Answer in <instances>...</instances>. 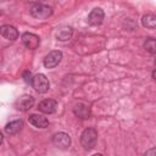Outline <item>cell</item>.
Masks as SVG:
<instances>
[{"instance_id": "19", "label": "cell", "mask_w": 156, "mask_h": 156, "mask_svg": "<svg viewBox=\"0 0 156 156\" xmlns=\"http://www.w3.org/2000/svg\"><path fill=\"white\" fill-rule=\"evenodd\" d=\"M152 78H154V79L156 80V69H155V71L152 72Z\"/></svg>"}, {"instance_id": "4", "label": "cell", "mask_w": 156, "mask_h": 156, "mask_svg": "<svg viewBox=\"0 0 156 156\" xmlns=\"http://www.w3.org/2000/svg\"><path fill=\"white\" fill-rule=\"evenodd\" d=\"M52 144L61 149V150H66L71 145V136L67 134V133H63V132H60V133H56L54 136H52Z\"/></svg>"}, {"instance_id": "11", "label": "cell", "mask_w": 156, "mask_h": 156, "mask_svg": "<svg viewBox=\"0 0 156 156\" xmlns=\"http://www.w3.org/2000/svg\"><path fill=\"white\" fill-rule=\"evenodd\" d=\"M73 112L77 117L82 118V119H87L90 117V107L83 102H79L74 107H73Z\"/></svg>"}, {"instance_id": "13", "label": "cell", "mask_w": 156, "mask_h": 156, "mask_svg": "<svg viewBox=\"0 0 156 156\" xmlns=\"http://www.w3.org/2000/svg\"><path fill=\"white\" fill-rule=\"evenodd\" d=\"M22 128H23V121L16 119V121H12L5 126V132L9 135H15V134L20 133L22 130Z\"/></svg>"}, {"instance_id": "10", "label": "cell", "mask_w": 156, "mask_h": 156, "mask_svg": "<svg viewBox=\"0 0 156 156\" xmlns=\"http://www.w3.org/2000/svg\"><path fill=\"white\" fill-rule=\"evenodd\" d=\"M0 33H1V35H2L5 39L11 40V41H13V40H16V39L18 38V30H17L13 26H10V24H4V26H1Z\"/></svg>"}, {"instance_id": "20", "label": "cell", "mask_w": 156, "mask_h": 156, "mask_svg": "<svg viewBox=\"0 0 156 156\" xmlns=\"http://www.w3.org/2000/svg\"><path fill=\"white\" fill-rule=\"evenodd\" d=\"M155 65H156V58H155Z\"/></svg>"}, {"instance_id": "6", "label": "cell", "mask_w": 156, "mask_h": 156, "mask_svg": "<svg viewBox=\"0 0 156 156\" xmlns=\"http://www.w3.org/2000/svg\"><path fill=\"white\" fill-rule=\"evenodd\" d=\"M21 39H22V43L24 44V46L30 50H35L40 44V38L33 33H23Z\"/></svg>"}, {"instance_id": "3", "label": "cell", "mask_w": 156, "mask_h": 156, "mask_svg": "<svg viewBox=\"0 0 156 156\" xmlns=\"http://www.w3.org/2000/svg\"><path fill=\"white\" fill-rule=\"evenodd\" d=\"M32 85H33L34 90L38 91V93H40V94L46 93V91L49 90V88H50V83H49L48 78H46L44 74H41V73L35 74V76L33 77Z\"/></svg>"}, {"instance_id": "15", "label": "cell", "mask_w": 156, "mask_h": 156, "mask_svg": "<svg viewBox=\"0 0 156 156\" xmlns=\"http://www.w3.org/2000/svg\"><path fill=\"white\" fill-rule=\"evenodd\" d=\"M141 23L145 28H149V29L156 28V16L152 15V13L144 15L143 18H141Z\"/></svg>"}, {"instance_id": "1", "label": "cell", "mask_w": 156, "mask_h": 156, "mask_svg": "<svg viewBox=\"0 0 156 156\" xmlns=\"http://www.w3.org/2000/svg\"><path fill=\"white\" fill-rule=\"evenodd\" d=\"M98 140V132L94 128H87L80 134V145L84 150H91Z\"/></svg>"}, {"instance_id": "9", "label": "cell", "mask_w": 156, "mask_h": 156, "mask_svg": "<svg viewBox=\"0 0 156 156\" xmlns=\"http://www.w3.org/2000/svg\"><path fill=\"white\" fill-rule=\"evenodd\" d=\"M39 111L43 112V113H46V115H50V113H54L57 108V102L52 99H45L43 100L41 102H39V106H38Z\"/></svg>"}, {"instance_id": "2", "label": "cell", "mask_w": 156, "mask_h": 156, "mask_svg": "<svg viewBox=\"0 0 156 156\" xmlns=\"http://www.w3.org/2000/svg\"><path fill=\"white\" fill-rule=\"evenodd\" d=\"M30 15L37 20H46L52 15V9L44 4H35L30 7Z\"/></svg>"}, {"instance_id": "14", "label": "cell", "mask_w": 156, "mask_h": 156, "mask_svg": "<svg viewBox=\"0 0 156 156\" xmlns=\"http://www.w3.org/2000/svg\"><path fill=\"white\" fill-rule=\"evenodd\" d=\"M72 34H73V29H72L71 27H62V28H60V29L57 30L56 38H57V40H60V41H66V40L71 39Z\"/></svg>"}, {"instance_id": "18", "label": "cell", "mask_w": 156, "mask_h": 156, "mask_svg": "<svg viewBox=\"0 0 156 156\" xmlns=\"http://www.w3.org/2000/svg\"><path fill=\"white\" fill-rule=\"evenodd\" d=\"M145 155H156V147H152V149H149L145 151Z\"/></svg>"}, {"instance_id": "8", "label": "cell", "mask_w": 156, "mask_h": 156, "mask_svg": "<svg viewBox=\"0 0 156 156\" xmlns=\"http://www.w3.org/2000/svg\"><path fill=\"white\" fill-rule=\"evenodd\" d=\"M104 17H105V13L102 11V9L100 7H95L94 10H91V12L89 13L88 16V22L89 24L91 26H100L104 21Z\"/></svg>"}, {"instance_id": "12", "label": "cell", "mask_w": 156, "mask_h": 156, "mask_svg": "<svg viewBox=\"0 0 156 156\" xmlns=\"http://www.w3.org/2000/svg\"><path fill=\"white\" fill-rule=\"evenodd\" d=\"M28 122L35 128H46L49 126V121L41 115H30Z\"/></svg>"}, {"instance_id": "7", "label": "cell", "mask_w": 156, "mask_h": 156, "mask_svg": "<svg viewBox=\"0 0 156 156\" xmlns=\"http://www.w3.org/2000/svg\"><path fill=\"white\" fill-rule=\"evenodd\" d=\"M33 105H34V98L32 95H28V94L22 95L16 101V107L20 111H28L33 107Z\"/></svg>"}, {"instance_id": "5", "label": "cell", "mask_w": 156, "mask_h": 156, "mask_svg": "<svg viewBox=\"0 0 156 156\" xmlns=\"http://www.w3.org/2000/svg\"><path fill=\"white\" fill-rule=\"evenodd\" d=\"M61 60H62V52L61 51H58V50L50 51L44 58V66L46 68H54L61 62Z\"/></svg>"}, {"instance_id": "17", "label": "cell", "mask_w": 156, "mask_h": 156, "mask_svg": "<svg viewBox=\"0 0 156 156\" xmlns=\"http://www.w3.org/2000/svg\"><path fill=\"white\" fill-rule=\"evenodd\" d=\"M23 79H24V82L26 83H28V84H32V82H33V77L34 76H32V73L29 72V71H26V72H23Z\"/></svg>"}, {"instance_id": "16", "label": "cell", "mask_w": 156, "mask_h": 156, "mask_svg": "<svg viewBox=\"0 0 156 156\" xmlns=\"http://www.w3.org/2000/svg\"><path fill=\"white\" fill-rule=\"evenodd\" d=\"M144 49H145L147 52L155 55V54H156V39H155V38H147V39L144 41Z\"/></svg>"}]
</instances>
